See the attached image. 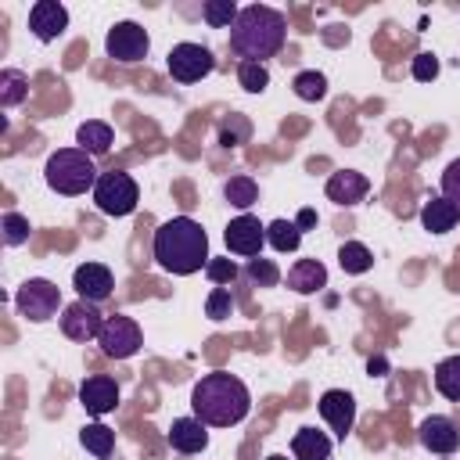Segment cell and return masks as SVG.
I'll use <instances>...</instances> for the list:
<instances>
[{
    "instance_id": "cb8c5ba5",
    "label": "cell",
    "mask_w": 460,
    "mask_h": 460,
    "mask_svg": "<svg viewBox=\"0 0 460 460\" xmlns=\"http://www.w3.org/2000/svg\"><path fill=\"white\" fill-rule=\"evenodd\" d=\"M79 442H83V449H86V453H93L97 460H108V456H111V449H115V431L93 420V424H83Z\"/></svg>"
},
{
    "instance_id": "f1b7e54d",
    "label": "cell",
    "mask_w": 460,
    "mask_h": 460,
    "mask_svg": "<svg viewBox=\"0 0 460 460\" xmlns=\"http://www.w3.org/2000/svg\"><path fill=\"white\" fill-rule=\"evenodd\" d=\"M291 90H295L298 101H323V97H327V75L316 72V68H305V72L295 75Z\"/></svg>"
},
{
    "instance_id": "7a4b0ae2",
    "label": "cell",
    "mask_w": 460,
    "mask_h": 460,
    "mask_svg": "<svg viewBox=\"0 0 460 460\" xmlns=\"http://www.w3.org/2000/svg\"><path fill=\"white\" fill-rule=\"evenodd\" d=\"M190 410L208 428H234V424H241L248 417L252 395H248V388H244L241 377H234L226 370H212V374H205L194 385Z\"/></svg>"
},
{
    "instance_id": "277c9868",
    "label": "cell",
    "mask_w": 460,
    "mask_h": 460,
    "mask_svg": "<svg viewBox=\"0 0 460 460\" xmlns=\"http://www.w3.org/2000/svg\"><path fill=\"white\" fill-rule=\"evenodd\" d=\"M43 180H47L50 190H58V194H65V198L86 194V190H93V183H97L93 155H86L83 147H58V151L47 158Z\"/></svg>"
},
{
    "instance_id": "74e56055",
    "label": "cell",
    "mask_w": 460,
    "mask_h": 460,
    "mask_svg": "<svg viewBox=\"0 0 460 460\" xmlns=\"http://www.w3.org/2000/svg\"><path fill=\"white\" fill-rule=\"evenodd\" d=\"M313 223H316V212H313V208H302V212H298V219H295V226H298V230H305V226H313Z\"/></svg>"
},
{
    "instance_id": "8fae6325",
    "label": "cell",
    "mask_w": 460,
    "mask_h": 460,
    "mask_svg": "<svg viewBox=\"0 0 460 460\" xmlns=\"http://www.w3.org/2000/svg\"><path fill=\"white\" fill-rule=\"evenodd\" d=\"M223 241H226V248H230L234 255H241V259H255V255H262V244H266V226H262L255 216L241 212L237 219H230V223H226Z\"/></svg>"
},
{
    "instance_id": "d6986e66",
    "label": "cell",
    "mask_w": 460,
    "mask_h": 460,
    "mask_svg": "<svg viewBox=\"0 0 460 460\" xmlns=\"http://www.w3.org/2000/svg\"><path fill=\"white\" fill-rule=\"evenodd\" d=\"M288 288L298 295H316L320 288H327V266L320 259H298L288 270Z\"/></svg>"
},
{
    "instance_id": "7402d4cb",
    "label": "cell",
    "mask_w": 460,
    "mask_h": 460,
    "mask_svg": "<svg viewBox=\"0 0 460 460\" xmlns=\"http://www.w3.org/2000/svg\"><path fill=\"white\" fill-rule=\"evenodd\" d=\"M75 140H79V147L86 151V155H108L111 151V144H115V129L108 126V122H101V119H86L79 129H75Z\"/></svg>"
},
{
    "instance_id": "2e32d148",
    "label": "cell",
    "mask_w": 460,
    "mask_h": 460,
    "mask_svg": "<svg viewBox=\"0 0 460 460\" xmlns=\"http://www.w3.org/2000/svg\"><path fill=\"white\" fill-rule=\"evenodd\" d=\"M79 402H83V410H86L90 417L111 413V410L119 406V385H115V377H108V374H90V377L79 385Z\"/></svg>"
},
{
    "instance_id": "ffe728a7",
    "label": "cell",
    "mask_w": 460,
    "mask_h": 460,
    "mask_svg": "<svg viewBox=\"0 0 460 460\" xmlns=\"http://www.w3.org/2000/svg\"><path fill=\"white\" fill-rule=\"evenodd\" d=\"M420 223H424V230H431V234H446V230H453L456 223H460V205H453L449 198H428L424 201V208H420Z\"/></svg>"
},
{
    "instance_id": "4dcf8cb0",
    "label": "cell",
    "mask_w": 460,
    "mask_h": 460,
    "mask_svg": "<svg viewBox=\"0 0 460 460\" xmlns=\"http://www.w3.org/2000/svg\"><path fill=\"white\" fill-rule=\"evenodd\" d=\"M244 277H248L255 288H277V284H280V270H277V262H273V259H262V255L248 259Z\"/></svg>"
},
{
    "instance_id": "836d02e7",
    "label": "cell",
    "mask_w": 460,
    "mask_h": 460,
    "mask_svg": "<svg viewBox=\"0 0 460 460\" xmlns=\"http://www.w3.org/2000/svg\"><path fill=\"white\" fill-rule=\"evenodd\" d=\"M237 262L226 255V259H208V266H205V277L216 284V288H230L234 280H237Z\"/></svg>"
},
{
    "instance_id": "603a6c76",
    "label": "cell",
    "mask_w": 460,
    "mask_h": 460,
    "mask_svg": "<svg viewBox=\"0 0 460 460\" xmlns=\"http://www.w3.org/2000/svg\"><path fill=\"white\" fill-rule=\"evenodd\" d=\"M29 97V75L22 68H0V104L18 108Z\"/></svg>"
},
{
    "instance_id": "ac0fdd59",
    "label": "cell",
    "mask_w": 460,
    "mask_h": 460,
    "mask_svg": "<svg viewBox=\"0 0 460 460\" xmlns=\"http://www.w3.org/2000/svg\"><path fill=\"white\" fill-rule=\"evenodd\" d=\"M208 424H201L198 417H180V420H172V428L165 431V442L176 449V453H183V456H190V453H201L205 446H208V431H205Z\"/></svg>"
},
{
    "instance_id": "e575fe53",
    "label": "cell",
    "mask_w": 460,
    "mask_h": 460,
    "mask_svg": "<svg viewBox=\"0 0 460 460\" xmlns=\"http://www.w3.org/2000/svg\"><path fill=\"white\" fill-rule=\"evenodd\" d=\"M234 313V295L230 288H212L208 298H205V316L208 320H226Z\"/></svg>"
},
{
    "instance_id": "8992f818",
    "label": "cell",
    "mask_w": 460,
    "mask_h": 460,
    "mask_svg": "<svg viewBox=\"0 0 460 460\" xmlns=\"http://www.w3.org/2000/svg\"><path fill=\"white\" fill-rule=\"evenodd\" d=\"M14 309L32 323H47L61 309V288L54 280H47V277H29L14 291Z\"/></svg>"
},
{
    "instance_id": "4fadbf2b",
    "label": "cell",
    "mask_w": 460,
    "mask_h": 460,
    "mask_svg": "<svg viewBox=\"0 0 460 460\" xmlns=\"http://www.w3.org/2000/svg\"><path fill=\"white\" fill-rule=\"evenodd\" d=\"M72 288L79 291V298L101 305V302L111 298L115 277H111V270H108L104 262H83V266H75V273H72Z\"/></svg>"
},
{
    "instance_id": "484cf974",
    "label": "cell",
    "mask_w": 460,
    "mask_h": 460,
    "mask_svg": "<svg viewBox=\"0 0 460 460\" xmlns=\"http://www.w3.org/2000/svg\"><path fill=\"white\" fill-rule=\"evenodd\" d=\"M223 194H226V201H230L234 208H241V212H248V208L259 201V187H255L252 176H230V180L223 183Z\"/></svg>"
},
{
    "instance_id": "ba28073f",
    "label": "cell",
    "mask_w": 460,
    "mask_h": 460,
    "mask_svg": "<svg viewBox=\"0 0 460 460\" xmlns=\"http://www.w3.org/2000/svg\"><path fill=\"white\" fill-rule=\"evenodd\" d=\"M104 50L111 61H122V65H133V61H144L147 50H151V36L144 25L137 22H115L104 36Z\"/></svg>"
},
{
    "instance_id": "d4e9b609",
    "label": "cell",
    "mask_w": 460,
    "mask_h": 460,
    "mask_svg": "<svg viewBox=\"0 0 460 460\" xmlns=\"http://www.w3.org/2000/svg\"><path fill=\"white\" fill-rule=\"evenodd\" d=\"M435 388H438L442 399L460 402V352H456V356H446V359L435 367Z\"/></svg>"
},
{
    "instance_id": "83f0119b",
    "label": "cell",
    "mask_w": 460,
    "mask_h": 460,
    "mask_svg": "<svg viewBox=\"0 0 460 460\" xmlns=\"http://www.w3.org/2000/svg\"><path fill=\"white\" fill-rule=\"evenodd\" d=\"M266 244L277 248V252H295L302 244V230L291 223V219H273L266 226Z\"/></svg>"
},
{
    "instance_id": "44dd1931",
    "label": "cell",
    "mask_w": 460,
    "mask_h": 460,
    "mask_svg": "<svg viewBox=\"0 0 460 460\" xmlns=\"http://www.w3.org/2000/svg\"><path fill=\"white\" fill-rule=\"evenodd\" d=\"M291 456L295 460H331V438L305 424L291 438Z\"/></svg>"
},
{
    "instance_id": "3957f363",
    "label": "cell",
    "mask_w": 460,
    "mask_h": 460,
    "mask_svg": "<svg viewBox=\"0 0 460 460\" xmlns=\"http://www.w3.org/2000/svg\"><path fill=\"white\" fill-rule=\"evenodd\" d=\"M284 40H288V18L277 7H266V4L241 7L237 22L230 25V50L241 61L262 65L266 58L280 54Z\"/></svg>"
},
{
    "instance_id": "4316f807",
    "label": "cell",
    "mask_w": 460,
    "mask_h": 460,
    "mask_svg": "<svg viewBox=\"0 0 460 460\" xmlns=\"http://www.w3.org/2000/svg\"><path fill=\"white\" fill-rule=\"evenodd\" d=\"M338 262H341L345 273L359 277V273H367V270L374 266V252H370L367 244H359V241H345V244L338 248Z\"/></svg>"
},
{
    "instance_id": "9a60e30c",
    "label": "cell",
    "mask_w": 460,
    "mask_h": 460,
    "mask_svg": "<svg viewBox=\"0 0 460 460\" xmlns=\"http://www.w3.org/2000/svg\"><path fill=\"white\" fill-rule=\"evenodd\" d=\"M65 29H68V11H65V4H58V0H36V4L29 7V32H32L40 43H54Z\"/></svg>"
},
{
    "instance_id": "6da1fadb",
    "label": "cell",
    "mask_w": 460,
    "mask_h": 460,
    "mask_svg": "<svg viewBox=\"0 0 460 460\" xmlns=\"http://www.w3.org/2000/svg\"><path fill=\"white\" fill-rule=\"evenodd\" d=\"M151 255L155 262L172 273V277H190L198 270L208 266V234L201 230V223H194L190 216H176V219H165L158 230H155V241H151Z\"/></svg>"
},
{
    "instance_id": "5b68a950",
    "label": "cell",
    "mask_w": 460,
    "mask_h": 460,
    "mask_svg": "<svg viewBox=\"0 0 460 460\" xmlns=\"http://www.w3.org/2000/svg\"><path fill=\"white\" fill-rule=\"evenodd\" d=\"M140 201V190H137V180L129 172H101L97 183H93V205L104 212V216H129Z\"/></svg>"
},
{
    "instance_id": "f546056e",
    "label": "cell",
    "mask_w": 460,
    "mask_h": 460,
    "mask_svg": "<svg viewBox=\"0 0 460 460\" xmlns=\"http://www.w3.org/2000/svg\"><path fill=\"white\" fill-rule=\"evenodd\" d=\"M201 14H205V22H208L212 29H230V25L237 22L241 7H237L234 0H205V4H201Z\"/></svg>"
},
{
    "instance_id": "d6a6232c",
    "label": "cell",
    "mask_w": 460,
    "mask_h": 460,
    "mask_svg": "<svg viewBox=\"0 0 460 460\" xmlns=\"http://www.w3.org/2000/svg\"><path fill=\"white\" fill-rule=\"evenodd\" d=\"M0 230H4V244H11V248H18V244H25L29 241V219L22 216V212H4V219H0Z\"/></svg>"
},
{
    "instance_id": "7c38bea8",
    "label": "cell",
    "mask_w": 460,
    "mask_h": 460,
    "mask_svg": "<svg viewBox=\"0 0 460 460\" xmlns=\"http://www.w3.org/2000/svg\"><path fill=\"white\" fill-rule=\"evenodd\" d=\"M316 410H320V417L327 420V428L334 431V438L345 442V435H349L352 424H356V399H352L345 388H331V392L320 395Z\"/></svg>"
},
{
    "instance_id": "e0dca14e",
    "label": "cell",
    "mask_w": 460,
    "mask_h": 460,
    "mask_svg": "<svg viewBox=\"0 0 460 460\" xmlns=\"http://www.w3.org/2000/svg\"><path fill=\"white\" fill-rule=\"evenodd\" d=\"M367 190H370V180H367L363 172H356V169H338V172H331V180H327V198H331L334 205H345V208L359 205V201L367 198Z\"/></svg>"
},
{
    "instance_id": "d590c367",
    "label": "cell",
    "mask_w": 460,
    "mask_h": 460,
    "mask_svg": "<svg viewBox=\"0 0 460 460\" xmlns=\"http://www.w3.org/2000/svg\"><path fill=\"white\" fill-rule=\"evenodd\" d=\"M442 198H449L453 205H460V158H453L442 172Z\"/></svg>"
},
{
    "instance_id": "30bf717a",
    "label": "cell",
    "mask_w": 460,
    "mask_h": 460,
    "mask_svg": "<svg viewBox=\"0 0 460 460\" xmlns=\"http://www.w3.org/2000/svg\"><path fill=\"white\" fill-rule=\"evenodd\" d=\"M101 327H104V316L86 298H75V302H68L61 309V334L72 338V341H83L86 345V341H93L101 334Z\"/></svg>"
},
{
    "instance_id": "f35d334b",
    "label": "cell",
    "mask_w": 460,
    "mask_h": 460,
    "mask_svg": "<svg viewBox=\"0 0 460 460\" xmlns=\"http://www.w3.org/2000/svg\"><path fill=\"white\" fill-rule=\"evenodd\" d=\"M266 460H288V456H284V453H270Z\"/></svg>"
},
{
    "instance_id": "1f68e13d",
    "label": "cell",
    "mask_w": 460,
    "mask_h": 460,
    "mask_svg": "<svg viewBox=\"0 0 460 460\" xmlns=\"http://www.w3.org/2000/svg\"><path fill=\"white\" fill-rule=\"evenodd\" d=\"M237 83H241L248 93H262V90L270 86V72H266V65L241 61V65H237Z\"/></svg>"
},
{
    "instance_id": "9c48e42d",
    "label": "cell",
    "mask_w": 460,
    "mask_h": 460,
    "mask_svg": "<svg viewBox=\"0 0 460 460\" xmlns=\"http://www.w3.org/2000/svg\"><path fill=\"white\" fill-rule=\"evenodd\" d=\"M165 68H169V75L176 79V83H201L212 68H216V58H212V50L208 47H201V43H176L172 50H169V58H165Z\"/></svg>"
},
{
    "instance_id": "52a82bcc",
    "label": "cell",
    "mask_w": 460,
    "mask_h": 460,
    "mask_svg": "<svg viewBox=\"0 0 460 460\" xmlns=\"http://www.w3.org/2000/svg\"><path fill=\"white\" fill-rule=\"evenodd\" d=\"M97 345L108 359H129L140 352L144 345V334H140V323L133 316H122V313H111L104 316V327L97 334Z\"/></svg>"
},
{
    "instance_id": "5bb4252c",
    "label": "cell",
    "mask_w": 460,
    "mask_h": 460,
    "mask_svg": "<svg viewBox=\"0 0 460 460\" xmlns=\"http://www.w3.org/2000/svg\"><path fill=\"white\" fill-rule=\"evenodd\" d=\"M417 438H420V446H424L428 453L449 456V453H456V446H460V428H456L446 413H431V417L420 420Z\"/></svg>"
},
{
    "instance_id": "8d00e7d4",
    "label": "cell",
    "mask_w": 460,
    "mask_h": 460,
    "mask_svg": "<svg viewBox=\"0 0 460 460\" xmlns=\"http://www.w3.org/2000/svg\"><path fill=\"white\" fill-rule=\"evenodd\" d=\"M435 75H438V58L428 54V50H420V54L413 58V79H417V83H431Z\"/></svg>"
}]
</instances>
